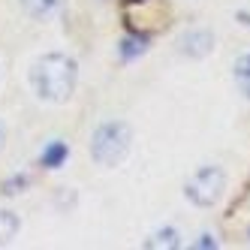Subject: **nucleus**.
I'll use <instances>...</instances> for the list:
<instances>
[{"instance_id": "nucleus-1", "label": "nucleus", "mask_w": 250, "mask_h": 250, "mask_svg": "<svg viewBox=\"0 0 250 250\" xmlns=\"http://www.w3.org/2000/svg\"><path fill=\"white\" fill-rule=\"evenodd\" d=\"M76 79H79V63H76V58L63 55V51L42 55L30 69L33 91H37L40 100H48V103H63L73 97Z\"/></svg>"}, {"instance_id": "nucleus-2", "label": "nucleus", "mask_w": 250, "mask_h": 250, "mask_svg": "<svg viewBox=\"0 0 250 250\" xmlns=\"http://www.w3.org/2000/svg\"><path fill=\"white\" fill-rule=\"evenodd\" d=\"M130 142L133 133L124 121H105L97 127L94 139H91V157L97 160L100 166L112 169L118 163H124V157L130 154Z\"/></svg>"}, {"instance_id": "nucleus-3", "label": "nucleus", "mask_w": 250, "mask_h": 250, "mask_svg": "<svg viewBox=\"0 0 250 250\" xmlns=\"http://www.w3.org/2000/svg\"><path fill=\"white\" fill-rule=\"evenodd\" d=\"M223 187H226V175L217 166H202L199 172L190 175V181L184 184V193H187V199L193 205L211 208L223 196Z\"/></svg>"}, {"instance_id": "nucleus-4", "label": "nucleus", "mask_w": 250, "mask_h": 250, "mask_svg": "<svg viewBox=\"0 0 250 250\" xmlns=\"http://www.w3.org/2000/svg\"><path fill=\"white\" fill-rule=\"evenodd\" d=\"M211 48H214V33L208 30H190L181 37V51L190 58H205Z\"/></svg>"}, {"instance_id": "nucleus-5", "label": "nucleus", "mask_w": 250, "mask_h": 250, "mask_svg": "<svg viewBox=\"0 0 250 250\" xmlns=\"http://www.w3.org/2000/svg\"><path fill=\"white\" fill-rule=\"evenodd\" d=\"M21 6H24V12L30 15V19L42 21V19H51V15L63 12L66 0H21Z\"/></svg>"}, {"instance_id": "nucleus-6", "label": "nucleus", "mask_w": 250, "mask_h": 250, "mask_svg": "<svg viewBox=\"0 0 250 250\" xmlns=\"http://www.w3.org/2000/svg\"><path fill=\"white\" fill-rule=\"evenodd\" d=\"M66 157H69V145H66V142H51V145H45L40 163L45 169H61L66 163Z\"/></svg>"}, {"instance_id": "nucleus-7", "label": "nucleus", "mask_w": 250, "mask_h": 250, "mask_svg": "<svg viewBox=\"0 0 250 250\" xmlns=\"http://www.w3.org/2000/svg\"><path fill=\"white\" fill-rule=\"evenodd\" d=\"M232 79H235L238 91L250 100V55H241L235 61V66H232Z\"/></svg>"}, {"instance_id": "nucleus-8", "label": "nucleus", "mask_w": 250, "mask_h": 250, "mask_svg": "<svg viewBox=\"0 0 250 250\" xmlns=\"http://www.w3.org/2000/svg\"><path fill=\"white\" fill-rule=\"evenodd\" d=\"M19 229H21L19 214H12V211H0V247L9 244L15 235H19Z\"/></svg>"}, {"instance_id": "nucleus-9", "label": "nucleus", "mask_w": 250, "mask_h": 250, "mask_svg": "<svg viewBox=\"0 0 250 250\" xmlns=\"http://www.w3.org/2000/svg\"><path fill=\"white\" fill-rule=\"evenodd\" d=\"M145 247L148 250H154V247H166V250H172V247H181V235L169 226V229H160V232H154V235L145 241Z\"/></svg>"}, {"instance_id": "nucleus-10", "label": "nucleus", "mask_w": 250, "mask_h": 250, "mask_svg": "<svg viewBox=\"0 0 250 250\" xmlns=\"http://www.w3.org/2000/svg\"><path fill=\"white\" fill-rule=\"evenodd\" d=\"M145 48H148V40L145 37H127V40H121V45H118V51H121L124 61H133L139 55H145Z\"/></svg>"}, {"instance_id": "nucleus-11", "label": "nucleus", "mask_w": 250, "mask_h": 250, "mask_svg": "<svg viewBox=\"0 0 250 250\" xmlns=\"http://www.w3.org/2000/svg\"><path fill=\"white\" fill-rule=\"evenodd\" d=\"M21 187H27V175H15V178H9V181L3 184V193H6V196L21 193Z\"/></svg>"}, {"instance_id": "nucleus-12", "label": "nucleus", "mask_w": 250, "mask_h": 250, "mask_svg": "<svg viewBox=\"0 0 250 250\" xmlns=\"http://www.w3.org/2000/svg\"><path fill=\"white\" fill-rule=\"evenodd\" d=\"M196 247H217V241H214V235H199Z\"/></svg>"}, {"instance_id": "nucleus-13", "label": "nucleus", "mask_w": 250, "mask_h": 250, "mask_svg": "<svg viewBox=\"0 0 250 250\" xmlns=\"http://www.w3.org/2000/svg\"><path fill=\"white\" fill-rule=\"evenodd\" d=\"M3 142H6V127L0 124V148H3Z\"/></svg>"}, {"instance_id": "nucleus-14", "label": "nucleus", "mask_w": 250, "mask_h": 250, "mask_svg": "<svg viewBox=\"0 0 250 250\" xmlns=\"http://www.w3.org/2000/svg\"><path fill=\"white\" fill-rule=\"evenodd\" d=\"M127 3H142V0H127Z\"/></svg>"}]
</instances>
